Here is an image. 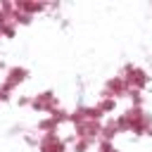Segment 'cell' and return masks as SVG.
I'll list each match as a JSON object with an SVG mask.
<instances>
[{"label":"cell","instance_id":"obj_1","mask_svg":"<svg viewBox=\"0 0 152 152\" xmlns=\"http://www.w3.org/2000/svg\"><path fill=\"white\" fill-rule=\"evenodd\" d=\"M121 76L128 83V90H145L150 86V81H152V76L147 74V69H142V66H138L133 62H128L121 69Z\"/></svg>","mask_w":152,"mask_h":152},{"label":"cell","instance_id":"obj_2","mask_svg":"<svg viewBox=\"0 0 152 152\" xmlns=\"http://www.w3.org/2000/svg\"><path fill=\"white\" fill-rule=\"evenodd\" d=\"M57 107H59V97H57L55 90H43V93L31 95V109L38 112V114H50Z\"/></svg>","mask_w":152,"mask_h":152},{"label":"cell","instance_id":"obj_3","mask_svg":"<svg viewBox=\"0 0 152 152\" xmlns=\"http://www.w3.org/2000/svg\"><path fill=\"white\" fill-rule=\"evenodd\" d=\"M26 78H28V69L14 64V66H7V69H5V76H2V83H0V86L7 88L10 93H14L21 83H26Z\"/></svg>","mask_w":152,"mask_h":152},{"label":"cell","instance_id":"obj_4","mask_svg":"<svg viewBox=\"0 0 152 152\" xmlns=\"http://www.w3.org/2000/svg\"><path fill=\"white\" fill-rule=\"evenodd\" d=\"M100 95H102V97H114V100L126 97V95H128V83L124 81V76H121V74H119V76H109V78L104 81V86H102Z\"/></svg>","mask_w":152,"mask_h":152},{"label":"cell","instance_id":"obj_5","mask_svg":"<svg viewBox=\"0 0 152 152\" xmlns=\"http://www.w3.org/2000/svg\"><path fill=\"white\" fill-rule=\"evenodd\" d=\"M38 152H66V140L59 133H45L38 135Z\"/></svg>","mask_w":152,"mask_h":152},{"label":"cell","instance_id":"obj_6","mask_svg":"<svg viewBox=\"0 0 152 152\" xmlns=\"http://www.w3.org/2000/svg\"><path fill=\"white\" fill-rule=\"evenodd\" d=\"M14 7H17V12H24V14H28V17H36V14L50 10L52 5H45V2H28V0H17Z\"/></svg>","mask_w":152,"mask_h":152},{"label":"cell","instance_id":"obj_7","mask_svg":"<svg viewBox=\"0 0 152 152\" xmlns=\"http://www.w3.org/2000/svg\"><path fill=\"white\" fill-rule=\"evenodd\" d=\"M116 135H121V128H119V124H116V119H114V116H107V119L102 121L100 140H109V142H114V138H116Z\"/></svg>","mask_w":152,"mask_h":152},{"label":"cell","instance_id":"obj_8","mask_svg":"<svg viewBox=\"0 0 152 152\" xmlns=\"http://www.w3.org/2000/svg\"><path fill=\"white\" fill-rule=\"evenodd\" d=\"M36 131H38V135H45V133H57L59 131V124L52 119V116H43V119H38V124H36Z\"/></svg>","mask_w":152,"mask_h":152},{"label":"cell","instance_id":"obj_9","mask_svg":"<svg viewBox=\"0 0 152 152\" xmlns=\"http://www.w3.org/2000/svg\"><path fill=\"white\" fill-rule=\"evenodd\" d=\"M95 107H97L104 116H109V114L116 109V100H114V97H102V95H100V97H97V102H95Z\"/></svg>","mask_w":152,"mask_h":152},{"label":"cell","instance_id":"obj_10","mask_svg":"<svg viewBox=\"0 0 152 152\" xmlns=\"http://www.w3.org/2000/svg\"><path fill=\"white\" fill-rule=\"evenodd\" d=\"M95 145H97V142L86 140V138H74V140H71V150H74V152H90Z\"/></svg>","mask_w":152,"mask_h":152},{"label":"cell","instance_id":"obj_11","mask_svg":"<svg viewBox=\"0 0 152 152\" xmlns=\"http://www.w3.org/2000/svg\"><path fill=\"white\" fill-rule=\"evenodd\" d=\"M126 97L131 100V107H145V95H142V90H128Z\"/></svg>","mask_w":152,"mask_h":152},{"label":"cell","instance_id":"obj_12","mask_svg":"<svg viewBox=\"0 0 152 152\" xmlns=\"http://www.w3.org/2000/svg\"><path fill=\"white\" fill-rule=\"evenodd\" d=\"M95 152H121V150H119L114 142H109V140H97Z\"/></svg>","mask_w":152,"mask_h":152},{"label":"cell","instance_id":"obj_13","mask_svg":"<svg viewBox=\"0 0 152 152\" xmlns=\"http://www.w3.org/2000/svg\"><path fill=\"white\" fill-rule=\"evenodd\" d=\"M2 69H5V64H2V62H0V71H2Z\"/></svg>","mask_w":152,"mask_h":152}]
</instances>
